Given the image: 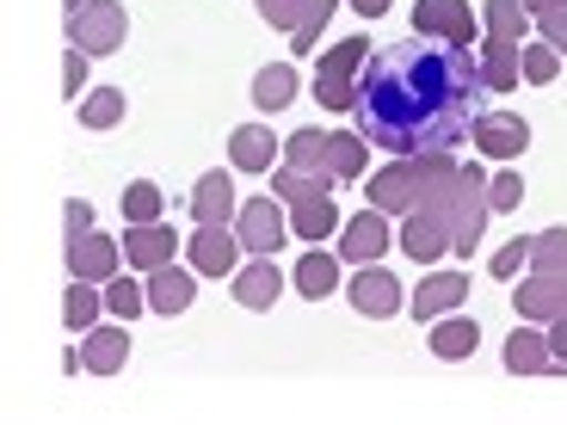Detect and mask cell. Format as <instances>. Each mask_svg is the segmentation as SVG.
Returning a JSON list of instances; mask_svg holds the SVG:
<instances>
[{"instance_id": "cell-4", "label": "cell", "mask_w": 567, "mask_h": 425, "mask_svg": "<svg viewBox=\"0 0 567 425\" xmlns=\"http://www.w3.org/2000/svg\"><path fill=\"white\" fill-rule=\"evenodd\" d=\"M370 62V43L364 38H346L333 43L321 56V69H315V100L327 105V112H352L358 105V74H364Z\"/></svg>"}, {"instance_id": "cell-15", "label": "cell", "mask_w": 567, "mask_h": 425, "mask_svg": "<svg viewBox=\"0 0 567 425\" xmlns=\"http://www.w3.org/2000/svg\"><path fill=\"white\" fill-rule=\"evenodd\" d=\"M512 302H518L525 321H555V314H567V271H530Z\"/></svg>"}, {"instance_id": "cell-10", "label": "cell", "mask_w": 567, "mask_h": 425, "mask_svg": "<svg viewBox=\"0 0 567 425\" xmlns=\"http://www.w3.org/2000/svg\"><path fill=\"white\" fill-rule=\"evenodd\" d=\"M124 271V247L105 241V235H69V278H86V283H112Z\"/></svg>"}, {"instance_id": "cell-6", "label": "cell", "mask_w": 567, "mask_h": 425, "mask_svg": "<svg viewBox=\"0 0 567 425\" xmlns=\"http://www.w3.org/2000/svg\"><path fill=\"white\" fill-rule=\"evenodd\" d=\"M482 31V19L468 13V0H420L413 7V38H432V43H456L468 50Z\"/></svg>"}, {"instance_id": "cell-1", "label": "cell", "mask_w": 567, "mask_h": 425, "mask_svg": "<svg viewBox=\"0 0 567 425\" xmlns=\"http://www.w3.org/2000/svg\"><path fill=\"white\" fill-rule=\"evenodd\" d=\"M482 56H468L456 43L420 50L413 43H383L358 74V136L389 155H451L456 142L475 129L487 112Z\"/></svg>"}, {"instance_id": "cell-32", "label": "cell", "mask_w": 567, "mask_h": 425, "mask_svg": "<svg viewBox=\"0 0 567 425\" xmlns=\"http://www.w3.org/2000/svg\"><path fill=\"white\" fill-rule=\"evenodd\" d=\"M124 112H130L124 86H100V93H86V100H81V124H86V129H112V124H124Z\"/></svg>"}, {"instance_id": "cell-29", "label": "cell", "mask_w": 567, "mask_h": 425, "mask_svg": "<svg viewBox=\"0 0 567 425\" xmlns=\"http://www.w3.org/2000/svg\"><path fill=\"white\" fill-rule=\"evenodd\" d=\"M105 314V290H93L86 278L69 283V297H62V321H69V333H86V326H100Z\"/></svg>"}, {"instance_id": "cell-45", "label": "cell", "mask_w": 567, "mask_h": 425, "mask_svg": "<svg viewBox=\"0 0 567 425\" xmlns=\"http://www.w3.org/2000/svg\"><path fill=\"white\" fill-rule=\"evenodd\" d=\"M561 7H567V0H525V13H530V19H543V13H561Z\"/></svg>"}, {"instance_id": "cell-17", "label": "cell", "mask_w": 567, "mask_h": 425, "mask_svg": "<svg viewBox=\"0 0 567 425\" xmlns=\"http://www.w3.org/2000/svg\"><path fill=\"white\" fill-rule=\"evenodd\" d=\"M130 321H117V326H86V345H81V370H93V376H117L124 370V357H130V333H124Z\"/></svg>"}, {"instance_id": "cell-37", "label": "cell", "mask_w": 567, "mask_h": 425, "mask_svg": "<svg viewBox=\"0 0 567 425\" xmlns=\"http://www.w3.org/2000/svg\"><path fill=\"white\" fill-rule=\"evenodd\" d=\"M117 210H124V222H161V191L148 179H136V185H124Z\"/></svg>"}, {"instance_id": "cell-44", "label": "cell", "mask_w": 567, "mask_h": 425, "mask_svg": "<svg viewBox=\"0 0 567 425\" xmlns=\"http://www.w3.org/2000/svg\"><path fill=\"white\" fill-rule=\"evenodd\" d=\"M549 357H555V370H567V314L549 321Z\"/></svg>"}, {"instance_id": "cell-26", "label": "cell", "mask_w": 567, "mask_h": 425, "mask_svg": "<svg viewBox=\"0 0 567 425\" xmlns=\"http://www.w3.org/2000/svg\"><path fill=\"white\" fill-rule=\"evenodd\" d=\"M364 160H370V142L358 136V129H333V136H327V173H333V179H358Z\"/></svg>"}, {"instance_id": "cell-22", "label": "cell", "mask_w": 567, "mask_h": 425, "mask_svg": "<svg viewBox=\"0 0 567 425\" xmlns=\"http://www.w3.org/2000/svg\"><path fill=\"white\" fill-rule=\"evenodd\" d=\"M278 290H284V271L271 266V259H254V266L235 271V302H241V309H271Z\"/></svg>"}, {"instance_id": "cell-31", "label": "cell", "mask_w": 567, "mask_h": 425, "mask_svg": "<svg viewBox=\"0 0 567 425\" xmlns=\"http://www.w3.org/2000/svg\"><path fill=\"white\" fill-rule=\"evenodd\" d=\"M518 74H525V62H518L512 43H482V81H487V93H512Z\"/></svg>"}, {"instance_id": "cell-36", "label": "cell", "mask_w": 567, "mask_h": 425, "mask_svg": "<svg viewBox=\"0 0 567 425\" xmlns=\"http://www.w3.org/2000/svg\"><path fill=\"white\" fill-rule=\"evenodd\" d=\"M530 271H567V228H543L537 241H530Z\"/></svg>"}, {"instance_id": "cell-5", "label": "cell", "mask_w": 567, "mask_h": 425, "mask_svg": "<svg viewBox=\"0 0 567 425\" xmlns=\"http://www.w3.org/2000/svg\"><path fill=\"white\" fill-rule=\"evenodd\" d=\"M130 38V19H124V0H86L81 13L69 19V43L86 50V56H117Z\"/></svg>"}, {"instance_id": "cell-38", "label": "cell", "mask_w": 567, "mask_h": 425, "mask_svg": "<svg viewBox=\"0 0 567 425\" xmlns=\"http://www.w3.org/2000/svg\"><path fill=\"white\" fill-rule=\"evenodd\" d=\"M518 62H525V81L530 86H549L555 74H561V50H549V43H530Z\"/></svg>"}, {"instance_id": "cell-30", "label": "cell", "mask_w": 567, "mask_h": 425, "mask_svg": "<svg viewBox=\"0 0 567 425\" xmlns=\"http://www.w3.org/2000/svg\"><path fill=\"white\" fill-rule=\"evenodd\" d=\"M290 228H297V241L321 247L327 235L340 228V210H333V198H309V204H297V210H290Z\"/></svg>"}, {"instance_id": "cell-27", "label": "cell", "mask_w": 567, "mask_h": 425, "mask_svg": "<svg viewBox=\"0 0 567 425\" xmlns=\"http://www.w3.org/2000/svg\"><path fill=\"white\" fill-rule=\"evenodd\" d=\"M290 100H297V69H290V62H271V69L254 74V105L259 112H284Z\"/></svg>"}, {"instance_id": "cell-2", "label": "cell", "mask_w": 567, "mask_h": 425, "mask_svg": "<svg viewBox=\"0 0 567 425\" xmlns=\"http://www.w3.org/2000/svg\"><path fill=\"white\" fill-rule=\"evenodd\" d=\"M413 210H425L432 222H444V235H451V253H475L482 247V235H487V173L475 167V160H451V167L439 173V179L425 185V198L413 204Z\"/></svg>"}, {"instance_id": "cell-46", "label": "cell", "mask_w": 567, "mask_h": 425, "mask_svg": "<svg viewBox=\"0 0 567 425\" xmlns=\"http://www.w3.org/2000/svg\"><path fill=\"white\" fill-rule=\"evenodd\" d=\"M352 7H358L364 19H383V13H389V0H352Z\"/></svg>"}, {"instance_id": "cell-19", "label": "cell", "mask_w": 567, "mask_h": 425, "mask_svg": "<svg viewBox=\"0 0 567 425\" xmlns=\"http://www.w3.org/2000/svg\"><path fill=\"white\" fill-rule=\"evenodd\" d=\"M506 370L512 376H549L555 357H549V333H537V326H518L506 340Z\"/></svg>"}, {"instance_id": "cell-20", "label": "cell", "mask_w": 567, "mask_h": 425, "mask_svg": "<svg viewBox=\"0 0 567 425\" xmlns=\"http://www.w3.org/2000/svg\"><path fill=\"white\" fill-rule=\"evenodd\" d=\"M284 142H271L266 124H241L235 136H228V160L241 173H271V155H278Z\"/></svg>"}, {"instance_id": "cell-7", "label": "cell", "mask_w": 567, "mask_h": 425, "mask_svg": "<svg viewBox=\"0 0 567 425\" xmlns=\"http://www.w3.org/2000/svg\"><path fill=\"white\" fill-rule=\"evenodd\" d=\"M333 7H340V0H259V19L290 31V50H315V43H321V25L333 19Z\"/></svg>"}, {"instance_id": "cell-18", "label": "cell", "mask_w": 567, "mask_h": 425, "mask_svg": "<svg viewBox=\"0 0 567 425\" xmlns=\"http://www.w3.org/2000/svg\"><path fill=\"white\" fill-rule=\"evenodd\" d=\"M401 253L432 266V259L451 253V235H444V222H432L425 210H408V222H401Z\"/></svg>"}, {"instance_id": "cell-23", "label": "cell", "mask_w": 567, "mask_h": 425, "mask_svg": "<svg viewBox=\"0 0 567 425\" xmlns=\"http://www.w3.org/2000/svg\"><path fill=\"white\" fill-rule=\"evenodd\" d=\"M482 31H487V43H512V50H525V31H530L525 0H487V7H482Z\"/></svg>"}, {"instance_id": "cell-14", "label": "cell", "mask_w": 567, "mask_h": 425, "mask_svg": "<svg viewBox=\"0 0 567 425\" xmlns=\"http://www.w3.org/2000/svg\"><path fill=\"white\" fill-rule=\"evenodd\" d=\"M173 247H179L173 222H130V228H124V266H136V271L167 266V259H173Z\"/></svg>"}, {"instance_id": "cell-16", "label": "cell", "mask_w": 567, "mask_h": 425, "mask_svg": "<svg viewBox=\"0 0 567 425\" xmlns=\"http://www.w3.org/2000/svg\"><path fill=\"white\" fill-rule=\"evenodd\" d=\"M463 297H468V271H432V278L413 290L408 309L420 314V321H439V314H456V309H463Z\"/></svg>"}, {"instance_id": "cell-21", "label": "cell", "mask_w": 567, "mask_h": 425, "mask_svg": "<svg viewBox=\"0 0 567 425\" xmlns=\"http://www.w3.org/2000/svg\"><path fill=\"white\" fill-rule=\"evenodd\" d=\"M148 309L155 314H185L192 309V271H179L173 259L148 271Z\"/></svg>"}, {"instance_id": "cell-28", "label": "cell", "mask_w": 567, "mask_h": 425, "mask_svg": "<svg viewBox=\"0 0 567 425\" xmlns=\"http://www.w3.org/2000/svg\"><path fill=\"white\" fill-rule=\"evenodd\" d=\"M327 191H333V173H297V167L271 173V198L284 204H309V198H327Z\"/></svg>"}, {"instance_id": "cell-35", "label": "cell", "mask_w": 567, "mask_h": 425, "mask_svg": "<svg viewBox=\"0 0 567 425\" xmlns=\"http://www.w3.org/2000/svg\"><path fill=\"white\" fill-rule=\"evenodd\" d=\"M105 309H112L117 321H136V314L148 309V290H142L136 278H124V271H117V278L105 283Z\"/></svg>"}, {"instance_id": "cell-40", "label": "cell", "mask_w": 567, "mask_h": 425, "mask_svg": "<svg viewBox=\"0 0 567 425\" xmlns=\"http://www.w3.org/2000/svg\"><path fill=\"white\" fill-rule=\"evenodd\" d=\"M487 204H494V210H518V204H525V179H518V173H494V179H487Z\"/></svg>"}, {"instance_id": "cell-11", "label": "cell", "mask_w": 567, "mask_h": 425, "mask_svg": "<svg viewBox=\"0 0 567 425\" xmlns=\"http://www.w3.org/2000/svg\"><path fill=\"white\" fill-rule=\"evenodd\" d=\"M389 253V216L370 204L364 216H352V222H340V259H352V266H377V259Z\"/></svg>"}, {"instance_id": "cell-25", "label": "cell", "mask_w": 567, "mask_h": 425, "mask_svg": "<svg viewBox=\"0 0 567 425\" xmlns=\"http://www.w3.org/2000/svg\"><path fill=\"white\" fill-rule=\"evenodd\" d=\"M475 340H482V326L468 321V314H439V321H432V352L439 357H475Z\"/></svg>"}, {"instance_id": "cell-8", "label": "cell", "mask_w": 567, "mask_h": 425, "mask_svg": "<svg viewBox=\"0 0 567 425\" xmlns=\"http://www.w3.org/2000/svg\"><path fill=\"white\" fill-rule=\"evenodd\" d=\"M235 235H241V247L254 259H271L278 253V241L290 235V222H284V210H278V198H247L241 210H235Z\"/></svg>"}, {"instance_id": "cell-13", "label": "cell", "mask_w": 567, "mask_h": 425, "mask_svg": "<svg viewBox=\"0 0 567 425\" xmlns=\"http://www.w3.org/2000/svg\"><path fill=\"white\" fill-rule=\"evenodd\" d=\"M468 136H475V148L494 155V160H512V155H525L530 148V124L525 117H512V112H482Z\"/></svg>"}, {"instance_id": "cell-43", "label": "cell", "mask_w": 567, "mask_h": 425, "mask_svg": "<svg viewBox=\"0 0 567 425\" xmlns=\"http://www.w3.org/2000/svg\"><path fill=\"white\" fill-rule=\"evenodd\" d=\"M543 43H549V50H567V7L561 13H543Z\"/></svg>"}, {"instance_id": "cell-24", "label": "cell", "mask_w": 567, "mask_h": 425, "mask_svg": "<svg viewBox=\"0 0 567 425\" xmlns=\"http://www.w3.org/2000/svg\"><path fill=\"white\" fill-rule=\"evenodd\" d=\"M235 210H241L235 204V179L228 173H204L198 191H192V216L198 222H235Z\"/></svg>"}, {"instance_id": "cell-34", "label": "cell", "mask_w": 567, "mask_h": 425, "mask_svg": "<svg viewBox=\"0 0 567 425\" xmlns=\"http://www.w3.org/2000/svg\"><path fill=\"white\" fill-rule=\"evenodd\" d=\"M284 167L327 173V136H321V129H297V136L284 142Z\"/></svg>"}, {"instance_id": "cell-33", "label": "cell", "mask_w": 567, "mask_h": 425, "mask_svg": "<svg viewBox=\"0 0 567 425\" xmlns=\"http://www.w3.org/2000/svg\"><path fill=\"white\" fill-rule=\"evenodd\" d=\"M333 283H340V259L333 253H302V266H297V290L302 297H333Z\"/></svg>"}, {"instance_id": "cell-3", "label": "cell", "mask_w": 567, "mask_h": 425, "mask_svg": "<svg viewBox=\"0 0 567 425\" xmlns=\"http://www.w3.org/2000/svg\"><path fill=\"white\" fill-rule=\"evenodd\" d=\"M456 155H395L383 173H370V204L383 216H408L425 198V185L439 179Z\"/></svg>"}, {"instance_id": "cell-12", "label": "cell", "mask_w": 567, "mask_h": 425, "mask_svg": "<svg viewBox=\"0 0 567 425\" xmlns=\"http://www.w3.org/2000/svg\"><path fill=\"white\" fill-rule=\"evenodd\" d=\"M352 309L370 314V321H389V314L408 309V290H401V283L389 278L383 266H364V271L352 278Z\"/></svg>"}, {"instance_id": "cell-39", "label": "cell", "mask_w": 567, "mask_h": 425, "mask_svg": "<svg viewBox=\"0 0 567 425\" xmlns=\"http://www.w3.org/2000/svg\"><path fill=\"white\" fill-rule=\"evenodd\" d=\"M525 266H530V241H525V235H518V241H506L494 259H487V271H494L499 283H512V278H518Z\"/></svg>"}, {"instance_id": "cell-9", "label": "cell", "mask_w": 567, "mask_h": 425, "mask_svg": "<svg viewBox=\"0 0 567 425\" xmlns=\"http://www.w3.org/2000/svg\"><path fill=\"white\" fill-rule=\"evenodd\" d=\"M185 253H192V271H204V278H228V271L241 266L247 247H241V235H235L228 222H198V235H192Z\"/></svg>"}, {"instance_id": "cell-47", "label": "cell", "mask_w": 567, "mask_h": 425, "mask_svg": "<svg viewBox=\"0 0 567 425\" xmlns=\"http://www.w3.org/2000/svg\"><path fill=\"white\" fill-rule=\"evenodd\" d=\"M81 7H86V0H69V19H74V13H81Z\"/></svg>"}, {"instance_id": "cell-41", "label": "cell", "mask_w": 567, "mask_h": 425, "mask_svg": "<svg viewBox=\"0 0 567 425\" xmlns=\"http://www.w3.org/2000/svg\"><path fill=\"white\" fill-rule=\"evenodd\" d=\"M81 86H86V50H69L62 56V100H74Z\"/></svg>"}, {"instance_id": "cell-42", "label": "cell", "mask_w": 567, "mask_h": 425, "mask_svg": "<svg viewBox=\"0 0 567 425\" xmlns=\"http://www.w3.org/2000/svg\"><path fill=\"white\" fill-rule=\"evenodd\" d=\"M93 228V210H86L81 198H69V210H62V235H86Z\"/></svg>"}]
</instances>
